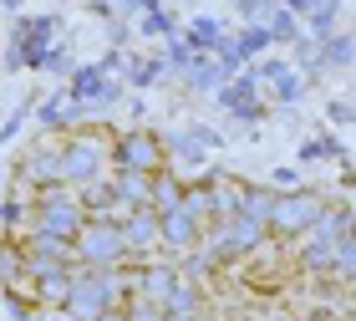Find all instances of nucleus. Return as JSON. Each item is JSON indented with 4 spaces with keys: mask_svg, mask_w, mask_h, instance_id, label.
Here are the masks:
<instances>
[{
    "mask_svg": "<svg viewBox=\"0 0 356 321\" xmlns=\"http://www.w3.org/2000/svg\"><path fill=\"white\" fill-rule=\"evenodd\" d=\"M127 270H87V265H72V291L67 301H61V311H67L72 321H92V316H102V311H118L122 301H127Z\"/></svg>",
    "mask_w": 356,
    "mask_h": 321,
    "instance_id": "1",
    "label": "nucleus"
},
{
    "mask_svg": "<svg viewBox=\"0 0 356 321\" xmlns=\"http://www.w3.org/2000/svg\"><path fill=\"white\" fill-rule=\"evenodd\" d=\"M163 72H168V61L148 56V61H133V72H127V77H133L138 87H153V82H158V77H163Z\"/></svg>",
    "mask_w": 356,
    "mask_h": 321,
    "instance_id": "21",
    "label": "nucleus"
},
{
    "mask_svg": "<svg viewBox=\"0 0 356 321\" xmlns=\"http://www.w3.org/2000/svg\"><path fill=\"white\" fill-rule=\"evenodd\" d=\"M270 204H275V189H250L245 184V194H239V214H250V219H270Z\"/></svg>",
    "mask_w": 356,
    "mask_h": 321,
    "instance_id": "18",
    "label": "nucleus"
},
{
    "mask_svg": "<svg viewBox=\"0 0 356 321\" xmlns=\"http://www.w3.org/2000/svg\"><path fill=\"white\" fill-rule=\"evenodd\" d=\"M270 92H275V97H280V102H296L300 92H305V77H300V72H296V67H290V61H285V67H280V72L270 77Z\"/></svg>",
    "mask_w": 356,
    "mask_h": 321,
    "instance_id": "17",
    "label": "nucleus"
},
{
    "mask_svg": "<svg viewBox=\"0 0 356 321\" xmlns=\"http://www.w3.org/2000/svg\"><path fill=\"white\" fill-rule=\"evenodd\" d=\"M270 189H275V194H285V189H300V173H296V169H275V173H270Z\"/></svg>",
    "mask_w": 356,
    "mask_h": 321,
    "instance_id": "22",
    "label": "nucleus"
},
{
    "mask_svg": "<svg viewBox=\"0 0 356 321\" xmlns=\"http://www.w3.org/2000/svg\"><path fill=\"white\" fill-rule=\"evenodd\" d=\"M199 306H204V291L193 281L178 276V285H173L168 301H163V316H199Z\"/></svg>",
    "mask_w": 356,
    "mask_h": 321,
    "instance_id": "12",
    "label": "nucleus"
},
{
    "mask_svg": "<svg viewBox=\"0 0 356 321\" xmlns=\"http://www.w3.org/2000/svg\"><path fill=\"white\" fill-rule=\"evenodd\" d=\"M219 133L214 127H184V133H173L168 143H163V153H173V158H184V164H204V153L209 148H219Z\"/></svg>",
    "mask_w": 356,
    "mask_h": 321,
    "instance_id": "10",
    "label": "nucleus"
},
{
    "mask_svg": "<svg viewBox=\"0 0 356 321\" xmlns=\"http://www.w3.org/2000/svg\"><path fill=\"white\" fill-rule=\"evenodd\" d=\"M72 250H76V265H87V270H118V265H127V245H122L118 219H102V214H87V224L72 240Z\"/></svg>",
    "mask_w": 356,
    "mask_h": 321,
    "instance_id": "3",
    "label": "nucleus"
},
{
    "mask_svg": "<svg viewBox=\"0 0 356 321\" xmlns=\"http://www.w3.org/2000/svg\"><path fill=\"white\" fill-rule=\"evenodd\" d=\"M72 291V265H56V270H46V276L31 281V296H36V306H61Z\"/></svg>",
    "mask_w": 356,
    "mask_h": 321,
    "instance_id": "11",
    "label": "nucleus"
},
{
    "mask_svg": "<svg viewBox=\"0 0 356 321\" xmlns=\"http://www.w3.org/2000/svg\"><path fill=\"white\" fill-rule=\"evenodd\" d=\"M173 31H178V26H173V15L153 0V6L143 10V36H173Z\"/></svg>",
    "mask_w": 356,
    "mask_h": 321,
    "instance_id": "19",
    "label": "nucleus"
},
{
    "mask_svg": "<svg viewBox=\"0 0 356 321\" xmlns=\"http://www.w3.org/2000/svg\"><path fill=\"white\" fill-rule=\"evenodd\" d=\"M265 31H270V41H280V46H290L300 36V21L290 15L285 6H270V21H265Z\"/></svg>",
    "mask_w": 356,
    "mask_h": 321,
    "instance_id": "16",
    "label": "nucleus"
},
{
    "mask_svg": "<svg viewBox=\"0 0 356 321\" xmlns=\"http://www.w3.org/2000/svg\"><path fill=\"white\" fill-rule=\"evenodd\" d=\"M300 158H305V164H316V158H346V148H341L336 138H311V143L300 148Z\"/></svg>",
    "mask_w": 356,
    "mask_h": 321,
    "instance_id": "20",
    "label": "nucleus"
},
{
    "mask_svg": "<svg viewBox=\"0 0 356 321\" xmlns=\"http://www.w3.org/2000/svg\"><path fill=\"white\" fill-rule=\"evenodd\" d=\"M118 230H122L127 260H133V255H153V250H158V214H153V210H127V214L118 219Z\"/></svg>",
    "mask_w": 356,
    "mask_h": 321,
    "instance_id": "9",
    "label": "nucleus"
},
{
    "mask_svg": "<svg viewBox=\"0 0 356 321\" xmlns=\"http://www.w3.org/2000/svg\"><path fill=\"white\" fill-rule=\"evenodd\" d=\"M321 210H326V194H311V189H285V194H275L270 204V219H265V230L270 235H300L311 219H321Z\"/></svg>",
    "mask_w": 356,
    "mask_h": 321,
    "instance_id": "4",
    "label": "nucleus"
},
{
    "mask_svg": "<svg viewBox=\"0 0 356 321\" xmlns=\"http://www.w3.org/2000/svg\"><path fill=\"white\" fill-rule=\"evenodd\" d=\"M127 285H133V296L153 301V306H163L168 291L178 285V265H158V260H143L138 270H127Z\"/></svg>",
    "mask_w": 356,
    "mask_h": 321,
    "instance_id": "8",
    "label": "nucleus"
},
{
    "mask_svg": "<svg viewBox=\"0 0 356 321\" xmlns=\"http://www.w3.org/2000/svg\"><path fill=\"white\" fill-rule=\"evenodd\" d=\"M178 194H184V184H178V179H168V173L158 169V173H153V194H148V210H153V214L173 210V204H178Z\"/></svg>",
    "mask_w": 356,
    "mask_h": 321,
    "instance_id": "14",
    "label": "nucleus"
},
{
    "mask_svg": "<svg viewBox=\"0 0 356 321\" xmlns=\"http://www.w3.org/2000/svg\"><path fill=\"white\" fill-rule=\"evenodd\" d=\"M184 41L193 46V52H209V56H214L219 46H224V26L214 21V15H199V21H188V36H184Z\"/></svg>",
    "mask_w": 356,
    "mask_h": 321,
    "instance_id": "13",
    "label": "nucleus"
},
{
    "mask_svg": "<svg viewBox=\"0 0 356 321\" xmlns=\"http://www.w3.org/2000/svg\"><path fill=\"white\" fill-rule=\"evenodd\" d=\"M107 158H112L118 169H133V173H158L168 153H163V138H158V133H143V127H133V133L112 138Z\"/></svg>",
    "mask_w": 356,
    "mask_h": 321,
    "instance_id": "5",
    "label": "nucleus"
},
{
    "mask_svg": "<svg viewBox=\"0 0 356 321\" xmlns=\"http://www.w3.org/2000/svg\"><path fill=\"white\" fill-rule=\"evenodd\" d=\"M107 148H112V133H107V127H72V138L56 143L61 184L82 189V184H92V179H102V169L112 164Z\"/></svg>",
    "mask_w": 356,
    "mask_h": 321,
    "instance_id": "2",
    "label": "nucleus"
},
{
    "mask_svg": "<svg viewBox=\"0 0 356 321\" xmlns=\"http://www.w3.org/2000/svg\"><path fill=\"white\" fill-rule=\"evenodd\" d=\"M199 235H204V224L193 219L184 204H173V210L158 214V245H168V250H178V255H188L193 245H199Z\"/></svg>",
    "mask_w": 356,
    "mask_h": 321,
    "instance_id": "7",
    "label": "nucleus"
},
{
    "mask_svg": "<svg viewBox=\"0 0 356 321\" xmlns=\"http://www.w3.org/2000/svg\"><path fill=\"white\" fill-rule=\"evenodd\" d=\"M6 230H10V240H21L31 230V194H26V189L6 199Z\"/></svg>",
    "mask_w": 356,
    "mask_h": 321,
    "instance_id": "15",
    "label": "nucleus"
},
{
    "mask_svg": "<svg viewBox=\"0 0 356 321\" xmlns=\"http://www.w3.org/2000/svg\"><path fill=\"white\" fill-rule=\"evenodd\" d=\"M219 102L224 112H234L239 123H260V82H254V72H239L234 82H219Z\"/></svg>",
    "mask_w": 356,
    "mask_h": 321,
    "instance_id": "6",
    "label": "nucleus"
},
{
    "mask_svg": "<svg viewBox=\"0 0 356 321\" xmlns=\"http://www.w3.org/2000/svg\"><path fill=\"white\" fill-rule=\"evenodd\" d=\"M331 123H341V127L351 123V102H346V97H341V102H331Z\"/></svg>",
    "mask_w": 356,
    "mask_h": 321,
    "instance_id": "24",
    "label": "nucleus"
},
{
    "mask_svg": "<svg viewBox=\"0 0 356 321\" xmlns=\"http://www.w3.org/2000/svg\"><path fill=\"white\" fill-rule=\"evenodd\" d=\"M270 321H296V316H270Z\"/></svg>",
    "mask_w": 356,
    "mask_h": 321,
    "instance_id": "26",
    "label": "nucleus"
},
{
    "mask_svg": "<svg viewBox=\"0 0 356 321\" xmlns=\"http://www.w3.org/2000/svg\"><path fill=\"white\" fill-rule=\"evenodd\" d=\"M92 321H122V311H102V316H92Z\"/></svg>",
    "mask_w": 356,
    "mask_h": 321,
    "instance_id": "25",
    "label": "nucleus"
},
{
    "mask_svg": "<svg viewBox=\"0 0 356 321\" xmlns=\"http://www.w3.org/2000/svg\"><path fill=\"white\" fill-rule=\"evenodd\" d=\"M31 321H72V316L61 311V306H36V316H31Z\"/></svg>",
    "mask_w": 356,
    "mask_h": 321,
    "instance_id": "23",
    "label": "nucleus"
}]
</instances>
